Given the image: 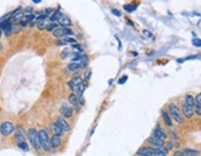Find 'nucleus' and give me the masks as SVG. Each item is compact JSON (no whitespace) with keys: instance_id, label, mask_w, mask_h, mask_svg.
<instances>
[{"instance_id":"f257e3e1","label":"nucleus","mask_w":201,"mask_h":156,"mask_svg":"<svg viewBox=\"0 0 201 156\" xmlns=\"http://www.w3.org/2000/svg\"><path fill=\"white\" fill-rule=\"evenodd\" d=\"M168 112H169V115L172 116V119L178 123V124H183L184 121V116L181 114V110L179 109V107L175 104V103H169L168 104Z\"/></svg>"},{"instance_id":"f03ea898","label":"nucleus","mask_w":201,"mask_h":156,"mask_svg":"<svg viewBox=\"0 0 201 156\" xmlns=\"http://www.w3.org/2000/svg\"><path fill=\"white\" fill-rule=\"evenodd\" d=\"M27 138L28 141L31 143V146L35 150H40L41 149V144H40V136H38V131L35 128H30L27 131Z\"/></svg>"},{"instance_id":"7ed1b4c3","label":"nucleus","mask_w":201,"mask_h":156,"mask_svg":"<svg viewBox=\"0 0 201 156\" xmlns=\"http://www.w3.org/2000/svg\"><path fill=\"white\" fill-rule=\"evenodd\" d=\"M38 136H40V144H41V149H43L45 151H49L51 150V144H49V136L46 129H41L38 130Z\"/></svg>"},{"instance_id":"20e7f679","label":"nucleus","mask_w":201,"mask_h":156,"mask_svg":"<svg viewBox=\"0 0 201 156\" xmlns=\"http://www.w3.org/2000/svg\"><path fill=\"white\" fill-rule=\"evenodd\" d=\"M15 130V127H14V124L10 123V121H4L0 124V134H2L3 136H9L14 133Z\"/></svg>"},{"instance_id":"39448f33","label":"nucleus","mask_w":201,"mask_h":156,"mask_svg":"<svg viewBox=\"0 0 201 156\" xmlns=\"http://www.w3.org/2000/svg\"><path fill=\"white\" fill-rule=\"evenodd\" d=\"M53 36L56 39H59V37H67V36H72L73 35V31L69 29V27H64V26H59L56 31H53Z\"/></svg>"},{"instance_id":"423d86ee","label":"nucleus","mask_w":201,"mask_h":156,"mask_svg":"<svg viewBox=\"0 0 201 156\" xmlns=\"http://www.w3.org/2000/svg\"><path fill=\"white\" fill-rule=\"evenodd\" d=\"M180 110H181V114H183V116L185 119H192V116H194V107H190L186 103H183Z\"/></svg>"},{"instance_id":"0eeeda50","label":"nucleus","mask_w":201,"mask_h":156,"mask_svg":"<svg viewBox=\"0 0 201 156\" xmlns=\"http://www.w3.org/2000/svg\"><path fill=\"white\" fill-rule=\"evenodd\" d=\"M154 149L152 145H143L137 150V155L138 156H153Z\"/></svg>"},{"instance_id":"6e6552de","label":"nucleus","mask_w":201,"mask_h":156,"mask_svg":"<svg viewBox=\"0 0 201 156\" xmlns=\"http://www.w3.org/2000/svg\"><path fill=\"white\" fill-rule=\"evenodd\" d=\"M24 17H25V13L19 8V9H16L14 13H13V16H11V22H14V24H20L22 20H24Z\"/></svg>"},{"instance_id":"1a4fd4ad","label":"nucleus","mask_w":201,"mask_h":156,"mask_svg":"<svg viewBox=\"0 0 201 156\" xmlns=\"http://www.w3.org/2000/svg\"><path fill=\"white\" fill-rule=\"evenodd\" d=\"M153 134H154L155 136L160 138V139H162V140H164V141H166V140H168V138H169V135L166 134V131H164V129H162V128H160L159 124H157V127L154 128Z\"/></svg>"},{"instance_id":"9d476101","label":"nucleus","mask_w":201,"mask_h":156,"mask_svg":"<svg viewBox=\"0 0 201 156\" xmlns=\"http://www.w3.org/2000/svg\"><path fill=\"white\" fill-rule=\"evenodd\" d=\"M56 123L58 124V125L64 130V133H67V131H71V125L68 124V121L65 120V118H63L62 115L60 116H58L57 118V120H56Z\"/></svg>"},{"instance_id":"9b49d317","label":"nucleus","mask_w":201,"mask_h":156,"mask_svg":"<svg viewBox=\"0 0 201 156\" xmlns=\"http://www.w3.org/2000/svg\"><path fill=\"white\" fill-rule=\"evenodd\" d=\"M59 112H60V115L63 116V118H65V119H68V118H72L73 116V108H71V107H67V105H62L60 107V109H59Z\"/></svg>"},{"instance_id":"f8f14e48","label":"nucleus","mask_w":201,"mask_h":156,"mask_svg":"<svg viewBox=\"0 0 201 156\" xmlns=\"http://www.w3.org/2000/svg\"><path fill=\"white\" fill-rule=\"evenodd\" d=\"M147 143H148V144H151V145H153V146H160V145H164V144H165V141H164V140H162L160 138L155 136L154 134H152V135L147 139Z\"/></svg>"},{"instance_id":"ddd939ff","label":"nucleus","mask_w":201,"mask_h":156,"mask_svg":"<svg viewBox=\"0 0 201 156\" xmlns=\"http://www.w3.org/2000/svg\"><path fill=\"white\" fill-rule=\"evenodd\" d=\"M49 144H51V149H57V147H59L60 144H62V139H60V136L53 134V135L49 138Z\"/></svg>"},{"instance_id":"4468645a","label":"nucleus","mask_w":201,"mask_h":156,"mask_svg":"<svg viewBox=\"0 0 201 156\" xmlns=\"http://www.w3.org/2000/svg\"><path fill=\"white\" fill-rule=\"evenodd\" d=\"M69 103L73 105L74 109L79 110L80 109V103H79V97L75 94V93H71V96H69Z\"/></svg>"},{"instance_id":"2eb2a0df","label":"nucleus","mask_w":201,"mask_h":156,"mask_svg":"<svg viewBox=\"0 0 201 156\" xmlns=\"http://www.w3.org/2000/svg\"><path fill=\"white\" fill-rule=\"evenodd\" d=\"M162 119L164 120L165 125L168 127L169 129H172V128H173V119H172V116L169 115V113H168V112H162Z\"/></svg>"},{"instance_id":"dca6fc26","label":"nucleus","mask_w":201,"mask_h":156,"mask_svg":"<svg viewBox=\"0 0 201 156\" xmlns=\"http://www.w3.org/2000/svg\"><path fill=\"white\" fill-rule=\"evenodd\" d=\"M25 131H24V129L21 128V127H19L17 129H16V135H15V141H16V144H20V143H24L25 141Z\"/></svg>"},{"instance_id":"f3484780","label":"nucleus","mask_w":201,"mask_h":156,"mask_svg":"<svg viewBox=\"0 0 201 156\" xmlns=\"http://www.w3.org/2000/svg\"><path fill=\"white\" fill-rule=\"evenodd\" d=\"M51 129H52V131H53V134H56V135H59V136H62L63 134H64V130L58 125L57 123H53L52 125H51Z\"/></svg>"},{"instance_id":"a211bd4d","label":"nucleus","mask_w":201,"mask_h":156,"mask_svg":"<svg viewBox=\"0 0 201 156\" xmlns=\"http://www.w3.org/2000/svg\"><path fill=\"white\" fill-rule=\"evenodd\" d=\"M183 151H184L185 156H199L200 155V150L191 149V147H185Z\"/></svg>"},{"instance_id":"6ab92c4d","label":"nucleus","mask_w":201,"mask_h":156,"mask_svg":"<svg viewBox=\"0 0 201 156\" xmlns=\"http://www.w3.org/2000/svg\"><path fill=\"white\" fill-rule=\"evenodd\" d=\"M58 24L60 25V26H64V27H68V26H71L72 25V21L67 17V16H64V15H62L60 16V19L58 20Z\"/></svg>"},{"instance_id":"aec40b11","label":"nucleus","mask_w":201,"mask_h":156,"mask_svg":"<svg viewBox=\"0 0 201 156\" xmlns=\"http://www.w3.org/2000/svg\"><path fill=\"white\" fill-rule=\"evenodd\" d=\"M84 90H85V83H84V82H82L80 84H78V86L75 87V92H77V96H78V97H83Z\"/></svg>"},{"instance_id":"412c9836","label":"nucleus","mask_w":201,"mask_h":156,"mask_svg":"<svg viewBox=\"0 0 201 156\" xmlns=\"http://www.w3.org/2000/svg\"><path fill=\"white\" fill-rule=\"evenodd\" d=\"M60 16H62V14H60V10L58 9V10H56V11L49 16V21H51V22H57V21L60 19Z\"/></svg>"},{"instance_id":"4be33fe9","label":"nucleus","mask_w":201,"mask_h":156,"mask_svg":"<svg viewBox=\"0 0 201 156\" xmlns=\"http://www.w3.org/2000/svg\"><path fill=\"white\" fill-rule=\"evenodd\" d=\"M184 103H186L190 107H194L195 105V97H192L191 94H186L184 97Z\"/></svg>"},{"instance_id":"5701e85b","label":"nucleus","mask_w":201,"mask_h":156,"mask_svg":"<svg viewBox=\"0 0 201 156\" xmlns=\"http://www.w3.org/2000/svg\"><path fill=\"white\" fill-rule=\"evenodd\" d=\"M58 27H59L58 22H49L46 27V31H48V32H53V31H56Z\"/></svg>"},{"instance_id":"b1692460","label":"nucleus","mask_w":201,"mask_h":156,"mask_svg":"<svg viewBox=\"0 0 201 156\" xmlns=\"http://www.w3.org/2000/svg\"><path fill=\"white\" fill-rule=\"evenodd\" d=\"M67 70L69 72H75L77 70H79V63H77V62H71L68 65V67H67Z\"/></svg>"},{"instance_id":"393cba45","label":"nucleus","mask_w":201,"mask_h":156,"mask_svg":"<svg viewBox=\"0 0 201 156\" xmlns=\"http://www.w3.org/2000/svg\"><path fill=\"white\" fill-rule=\"evenodd\" d=\"M47 25H48V22H47V20H42V21H37V24H36V26H37V29H40V30H46V27H47Z\"/></svg>"},{"instance_id":"a878e982","label":"nucleus","mask_w":201,"mask_h":156,"mask_svg":"<svg viewBox=\"0 0 201 156\" xmlns=\"http://www.w3.org/2000/svg\"><path fill=\"white\" fill-rule=\"evenodd\" d=\"M136 8H137V5H135V4H127V5L123 6V9H125L127 13H132L133 10H136Z\"/></svg>"},{"instance_id":"bb28decb","label":"nucleus","mask_w":201,"mask_h":156,"mask_svg":"<svg viewBox=\"0 0 201 156\" xmlns=\"http://www.w3.org/2000/svg\"><path fill=\"white\" fill-rule=\"evenodd\" d=\"M24 20H25L26 22H31V21H33V20H36V15H35V14H26L25 17H24Z\"/></svg>"},{"instance_id":"cd10ccee","label":"nucleus","mask_w":201,"mask_h":156,"mask_svg":"<svg viewBox=\"0 0 201 156\" xmlns=\"http://www.w3.org/2000/svg\"><path fill=\"white\" fill-rule=\"evenodd\" d=\"M82 82H83V78H82L80 76H74V77H73V79H72V83H73L75 87H77L78 84H80Z\"/></svg>"},{"instance_id":"c85d7f7f","label":"nucleus","mask_w":201,"mask_h":156,"mask_svg":"<svg viewBox=\"0 0 201 156\" xmlns=\"http://www.w3.org/2000/svg\"><path fill=\"white\" fill-rule=\"evenodd\" d=\"M63 40H64L65 44H72V45H75V44H77V40H75L74 37H72V36H67V37H64Z\"/></svg>"},{"instance_id":"c756f323","label":"nucleus","mask_w":201,"mask_h":156,"mask_svg":"<svg viewBox=\"0 0 201 156\" xmlns=\"http://www.w3.org/2000/svg\"><path fill=\"white\" fill-rule=\"evenodd\" d=\"M17 146H19L21 150H24V151H28V150H30V147H28V145H27V143H26V141L17 144Z\"/></svg>"},{"instance_id":"7c9ffc66","label":"nucleus","mask_w":201,"mask_h":156,"mask_svg":"<svg viewBox=\"0 0 201 156\" xmlns=\"http://www.w3.org/2000/svg\"><path fill=\"white\" fill-rule=\"evenodd\" d=\"M194 114H196L197 116H201V105H199V104L194 105Z\"/></svg>"},{"instance_id":"2f4dec72","label":"nucleus","mask_w":201,"mask_h":156,"mask_svg":"<svg viewBox=\"0 0 201 156\" xmlns=\"http://www.w3.org/2000/svg\"><path fill=\"white\" fill-rule=\"evenodd\" d=\"M73 50L80 53V52H83V50H84V47H83L82 45H78V44H75V45H73Z\"/></svg>"},{"instance_id":"473e14b6","label":"nucleus","mask_w":201,"mask_h":156,"mask_svg":"<svg viewBox=\"0 0 201 156\" xmlns=\"http://www.w3.org/2000/svg\"><path fill=\"white\" fill-rule=\"evenodd\" d=\"M195 104L201 105V93H197V94L195 96Z\"/></svg>"},{"instance_id":"72a5a7b5","label":"nucleus","mask_w":201,"mask_h":156,"mask_svg":"<svg viewBox=\"0 0 201 156\" xmlns=\"http://www.w3.org/2000/svg\"><path fill=\"white\" fill-rule=\"evenodd\" d=\"M173 156H185V154H184L183 150H177V151L173 154Z\"/></svg>"},{"instance_id":"f704fd0d","label":"nucleus","mask_w":201,"mask_h":156,"mask_svg":"<svg viewBox=\"0 0 201 156\" xmlns=\"http://www.w3.org/2000/svg\"><path fill=\"white\" fill-rule=\"evenodd\" d=\"M68 56H69V52H67V51H65V52H63V53L60 55V58H62V59H65Z\"/></svg>"},{"instance_id":"c9c22d12","label":"nucleus","mask_w":201,"mask_h":156,"mask_svg":"<svg viewBox=\"0 0 201 156\" xmlns=\"http://www.w3.org/2000/svg\"><path fill=\"white\" fill-rule=\"evenodd\" d=\"M68 87H69V89H71V90H75V86L72 83V81H69V82H68Z\"/></svg>"},{"instance_id":"e433bc0d","label":"nucleus","mask_w":201,"mask_h":156,"mask_svg":"<svg viewBox=\"0 0 201 156\" xmlns=\"http://www.w3.org/2000/svg\"><path fill=\"white\" fill-rule=\"evenodd\" d=\"M56 44H57V45H58V46H62V45H67V44H65V42H64V40H60V39H58V40H57V42H56Z\"/></svg>"},{"instance_id":"4c0bfd02","label":"nucleus","mask_w":201,"mask_h":156,"mask_svg":"<svg viewBox=\"0 0 201 156\" xmlns=\"http://www.w3.org/2000/svg\"><path fill=\"white\" fill-rule=\"evenodd\" d=\"M126 81H127V76H123V77H121V79L119 81V83H120V84H122V83H125Z\"/></svg>"},{"instance_id":"58836bf2","label":"nucleus","mask_w":201,"mask_h":156,"mask_svg":"<svg viewBox=\"0 0 201 156\" xmlns=\"http://www.w3.org/2000/svg\"><path fill=\"white\" fill-rule=\"evenodd\" d=\"M25 13H26V14H33V9H32V8H26Z\"/></svg>"},{"instance_id":"ea45409f","label":"nucleus","mask_w":201,"mask_h":156,"mask_svg":"<svg viewBox=\"0 0 201 156\" xmlns=\"http://www.w3.org/2000/svg\"><path fill=\"white\" fill-rule=\"evenodd\" d=\"M111 13H112V14H115L116 16H121V13H120V11H117V10H115V9H112V10H111Z\"/></svg>"},{"instance_id":"a19ab883","label":"nucleus","mask_w":201,"mask_h":156,"mask_svg":"<svg viewBox=\"0 0 201 156\" xmlns=\"http://www.w3.org/2000/svg\"><path fill=\"white\" fill-rule=\"evenodd\" d=\"M90 74H91V72L88 70V71H86V73H85V79H89V78H90Z\"/></svg>"},{"instance_id":"79ce46f5","label":"nucleus","mask_w":201,"mask_h":156,"mask_svg":"<svg viewBox=\"0 0 201 156\" xmlns=\"http://www.w3.org/2000/svg\"><path fill=\"white\" fill-rule=\"evenodd\" d=\"M51 13H52V9H46V11H45V13H43V14H46V15H47V16H48V15H49V14H51Z\"/></svg>"},{"instance_id":"37998d69","label":"nucleus","mask_w":201,"mask_h":156,"mask_svg":"<svg viewBox=\"0 0 201 156\" xmlns=\"http://www.w3.org/2000/svg\"><path fill=\"white\" fill-rule=\"evenodd\" d=\"M36 24H37V22H36V20H33V21H31V22H30V26H35Z\"/></svg>"},{"instance_id":"c03bdc74","label":"nucleus","mask_w":201,"mask_h":156,"mask_svg":"<svg viewBox=\"0 0 201 156\" xmlns=\"http://www.w3.org/2000/svg\"><path fill=\"white\" fill-rule=\"evenodd\" d=\"M32 2H33V3H36V4H40V3H41V0H32Z\"/></svg>"},{"instance_id":"a18cd8bd","label":"nucleus","mask_w":201,"mask_h":156,"mask_svg":"<svg viewBox=\"0 0 201 156\" xmlns=\"http://www.w3.org/2000/svg\"><path fill=\"white\" fill-rule=\"evenodd\" d=\"M2 47H3V46H2V44H0V51H2Z\"/></svg>"},{"instance_id":"49530a36","label":"nucleus","mask_w":201,"mask_h":156,"mask_svg":"<svg viewBox=\"0 0 201 156\" xmlns=\"http://www.w3.org/2000/svg\"><path fill=\"white\" fill-rule=\"evenodd\" d=\"M0 35H2V31H0Z\"/></svg>"}]
</instances>
